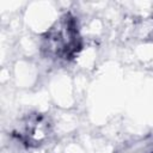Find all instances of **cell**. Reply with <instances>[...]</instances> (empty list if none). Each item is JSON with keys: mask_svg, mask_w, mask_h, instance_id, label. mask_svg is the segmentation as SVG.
<instances>
[{"mask_svg": "<svg viewBox=\"0 0 153 153\" xmlns=\"http://www.w3.org/2000/svg\"><path fill=\"white\" fill-rule=\"evenodd\" d=\"M43 124L42 123V120H39L38 117L29 121L25 126H24V130L22 134L23 136V140H25L26 142H32V141H39L41 137L37 135V133H42V134H45L43 131Z\"/></svg>", "mask_w": 153, "mask_h": 153, "instance_id": "cell-2", "label": "cell"}, {"mask_svg": "<svg viewBox=\"0 0 153 153\" xmlns=\"http://www.w3.org/2000/svg\"><path fill=\"white\" fill-rule=\"evenodd\" d=\"M81 48V39L74 18L69 14L62 17L45 33L42 50L51 59L69 60L74 57Z\"/></svg>", "mask_w": 153, "mask_h": 153, "instance_id": "cell-1", "label": "cell"}]
</instances>
